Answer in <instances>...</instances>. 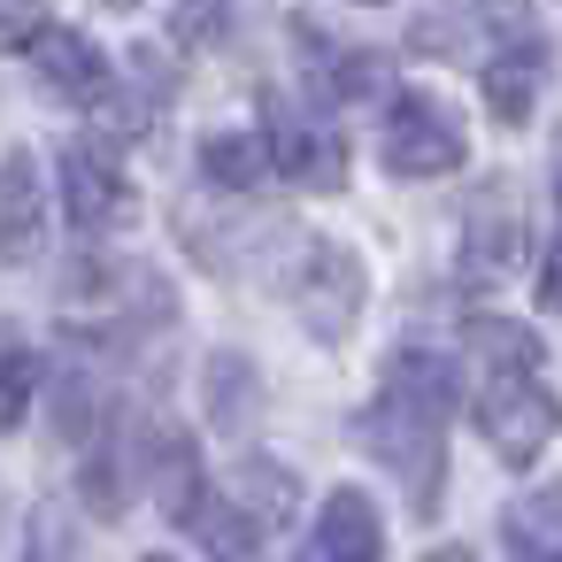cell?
Segmentation results:
<instances>
[{"label": "cell", "mask_w": 562, "mask_h": 562, "mask_svg": "<svg viewBox=\"0 0 562 562\" xmlns=\"http://www.w3.org/2000/svg\"><path fill=\"white\" fill-rule=\"evenodd\" d=\"M447 416H454V362L439 347H401L378 378V401L355 416L362 454H378L408 501V516H439L447 493Z\"/></svg>", "instance_id": "cell-1"}, {"label": "cell", "mask_w": 562, "mask_h": 562, "mask_svg": "<svg viewBox=\"0 0 562 562\" xmlns=\"http://www.w3.org/2000/svg\"><path fill=\"white\" fill-rule=\"evenodd\" d=\"M477 355H485V378H477L470 416H477L493 462L531 470L539 447L562 431V401L539 385V339H531L524 324H508V316H485V324H477Z\"/></svg>", "instance_id": "cell-2"}, {"label": "cell", "mask_w": 562, "mask_h": 562, "mask_svg": "<svg viewBox=\"0 0 562 562\" xmlns=\"http://www.w3.org/2000/svg\"><path fill=\"white\" fill-rule=\"evenodd\" d=\"M378 155L393 178H454L470 139H462V116L439 101V93H393L385 101V124H378Z\"/></svg>", "instance_id": "cell-3"}, {"label": "cell", "mask_w": 562, "mask_h": 562, "mask_svg": "<svg viewBox=\"0 0 562 562\" xmlns=\"http://www.w3.org/2000/svg\"><path fill=\"white\" fill-rule=\"evenodd\" d=\"M524 32H531V0H431L408 24V47L424 63H485Z\"/></svg>", "instance_id": "cell-4"}, {"label": "cell", "mask_w": 562, "mask_h": 562, "mask_svg": "<svg viewBox=\"0 0 562 562\" xmlns=\"http://www.w3.org/2000/svg\"><path fill=\"white\" fill-rule=\"evenodd\" d=\"M293 308H301V324H308V339H324V347H339L347 331H355V316H362V293H370V278H362V262H355V247H339V239H301V255H293Z\"/></svg>", "instance_id": "cell-5"}, {"label": "cell", "mask_w": 562, "mask_h": 562, "mask_svg": "<svg viewBox=\"0 0 562 562\" xmlns=\"http://www.w3.org/2000/svg\"><path fill=\"white\" fill-rule=\"evenodd\" d=\"M516 255H524V224H516L508 186H477V193H470V209H462V247H454L462 285H470V293L501 285V278L516 270Z\"/></svg>", "instance_id": "cell-6"}, {"label": "cell", "mask_w": 562, "mask_h": 562, "mask_svg": "<svg viewBox=\"0 0 562 562\" xmlns=\"http://www.w3.org/2000/svg\"><path fill=\"white\" fill-rule=\"evenodd\" d=\"M24 55H32L40 86H47V93H63V101H78V109H101V101H109V86H116L109 55H101L86 32H70V24H40V32L24 40Z\"/></svg>", "instance_id": "cell-7"}, {"label": "cell", "mask_w": 562, "mask_h": 562, "mask_svg": "<svg viewBox=\"0 0 562 562\" xmlns=\"http://www.w3.org/2000/svg\"><path fill=\"white\" fill-rule=\"evenodd\" d=\"M63 209H70V224L93 232V239L132 216V186H124V170H116V155H109L101 139L63 147Z\"/></svg>", "instance_id": "cell-8"}, {"label": "cell", "mask_w": 562, "mask_h": 562, "mask_svg": "<svg viewBox=\"0 0 562 562\" xmlns=\"http://www.w3.org/2000/svg\"><path fill=\"white\" fill-rule=\"evenodd\" d=\"M270 162L293 178V186H324V193H339L347 186V147L331 139V124H316V116H301L293 101H270Z\"/></svg>", "instance_id": "cell-9"}, {"label": "cell", "mask_w": 562, "mask_h": 562, "mask_svg": "<svg viewBox=\"0 0 562 562\" xmlns=\"http://www.w3.org/2000/svg\"><path fill=\"white\" fill-rule=\"evenodd\" d=\"M47 255V186H40V155L9 147L0 162V262L24 270Z\"/></svg>", "instance_id": "cell-10"}, {"label": "cell", "mask_w": 562, "mask_h": 562, "mask_svg": "<svg viewBox=\"0 0 562 562\" xmlns=\"http://www.w3.org/2000/svg\"><path fill=\"white\" fill-rule=\"evenodd\" d=\"M301 547H308V562H370V554H385V524H378V508H370L362 485H339L316 508V531Z\"/></svg>", "instance_id": "cell-11"}, {"label": "cell", "mask_w": 562, "mask_h": 562, "mask_svg": "<svg viewBox=\"0 0 562 562\" xmlns=\"http://www.w3.org/2000/svg\"><path fill=\"white\" fill-rule=\"evenodd\" d=\"M477 78H485V109H493L501 124H524L531 101H539V86H547V40H539V32L508 40L501 55L477 63Z\"/></svg>", "instance_id": "cell-12"}, {"label": "cell", "mask_w": 562, "mask_h": 562, "mask_svg": "<svg viewBox=\"0 0 562 562\" xmlns=\"http://www.w3.org/2000/svg\"><path fill=\"white\" fill-rule=\"evenodd\" d=\"M232 501L262 524V539L270 531H285L293 524V508H301V485H293V470L285 462H270V454H239V470H232Z\"/></svg>", "instance_id": "cell-13"}, {"label": "cell", "mask_w": 562, "mask_h": 562, "mask_svg": "<svg viewBox=\"0 0 562 562\" xmlns=\"http://www.w3.org/2000/svg\"><path fill=\"white\" fill-rule=\"evenodd\" d=\"M501 547L524 554V562H562V485L524 493V501L501 516Z\"/></svg>", "instance_id": "cell-14"}, {"label": "cell", "mask_w": 562, "mask_h": 562, "mask_svg": "<svg viewBox=\"0 0 562 562\" xmlns=\"http://www.w3.org/2000/svg\"><path fill=\"white\" fill-rule=\"evenodd\" d=\"M293 40H301V55H308V63H324L316 78H324V93H331V101H370V93L385 86V55H370V47H324L308 24H293Z\"/></svg>", "instance_id": "cell-15"}, {"label": "cell", "mask_w": 562, "mask_h": 562, "mask_svg": "<svg viewBox=\"0 0 562 562\" xmlns=\"http://www.w3.org/2000/svg\"><path fill=\"white\" fill-rule=\"evenodd\" d=\"M201 178H209L216 193H255V186L270 178V147L247 139V132H209V139H201Z\"/></svg>", "instance_id": "cell-16"}, {"label": "cell", "mask_w": 562, "mask_h": 562, "mask_svg": "<svg viewBox=\"0 0 562 562\" xmlns=\"http://www.w3.org/2000/svg\"><path fill=\"white\" fill-rule=\"evenodd\" d=\"M255 385L262 378H255L247 355H209V416H216V431H247L255 424V408H262Z\"/></svg>", "instance_id": "cell-17"}, {"label": "cell", "mask_w": 562, "mask_h": 562, "mask_svg": "<svg viewBox=\"0 0 562 562\" xmlns=\"http://www.w3.org/2000/svg\"><path fill=\"white\" fill-rule=\"evenodd\" d=\"M47 393H55V431H63L70 447H86V439L101 431V378H93V370H70V362H63V378H55Z\"/></svg>", "instance_id": "cell-18"}, {"label": "cell", "mask_w": 562, "mask_h": 562, "mask_svg": "<svg viewBox=\"0 0 562 562\" xmlns=\"http://www.w3.org/2000/svg\"><path fill=\"white\" fill-rule=\"evenodd\" d=\"M232 32H239V9H232V0H178V16H170V40L193 47V55L224 47Z\"/></svg>", "instance_id": "cell-19"}, {"label": "cell", "mask_w": 562, "mask_h": 562, "mask_svg": "<svg viewBox=\"0 0 562 562\" xmlns=\"http://www.w3.org/2000/svg\"><path fill=\"white\" fill-rule=\"evenodd\" d=\"M32 393H40V362H32V347H0V431H16L24 416H32Z\"/></svg>", "instance_id": "cell-20"}, {"label": "cell", "mask_w": 562, "mask_h": 562, "mask_svg": "<svg viewBox=\"0 0 562 562\" xmlns=\"http://www.w3.org/2000/svg\"><path fill=\"white\" fill-rule=\"evenodd\" d=\"M40 32V0H0V47H24Z\"/></svg>", "instance_id": "cell-21"}, {"label": "cell", "mask_w": 562, "mask_h": 562, "mask_svg": "<svg viewBox=\"0 0 562 562\" xmlns=\"http://www.w3.org/2000/svg\"><path fill=\"white\" fill-rule=\"evenodd\" d=\"M78 547V524H63L55 508H40V531H32V554H70Z\"/></svg>", "instance_id": "cell-22"}, {"label": "cell", "mask_w": 562, "mask_h": 562, "mask_svg": "<svg viewBox=\"0 0 562 562\" xmlns=\"http://www.w3.org/2000/svg\"><path fill=\"white\" fill-rule=\"evenodd\" d=\"M539 308L562 316V239H554V255H547V270H539Z\"/></svg>", "instance_id": "cell-23"}, {"label": "cell", "mask_w": 562, "mask_h": 562, "mask_svg": "<svg viewBox=\"0 0 562 562\" xmlns=\"http://www.w3.org/2000/svg\"><path fill=\"white\" fill-rule=\"evenodd\" d=\"M554 193H562V147H554Z\"/></svg>", "instance_id": "cell-24"}, {"label": "cell", "mask_w": 562, "mask_h": 562, "mask_svg": "<svg viewBox=\"0 0 562 562\" xmlns=\"http://www.w3.org/2000/svg\"><path fill=\"white\" fill-rule=\"evenodd\" d=\"M109 9H139V0H109Z\"/></svg>", "instance_id": "cell-25"}, {"label": "cell", "mask_w": 562, "mask_h": 562, "mask_svg": "<svg viewBox=\"0 0 562 562\" xmlns=\"http://www.w3.org/2000/svg\"><path fill=\"white\" fill-rule=\"evenodd\" d=\"M362 9H378V0H362Z\"/></svg>", "instance_id": "cell-26"}]
</instances>
